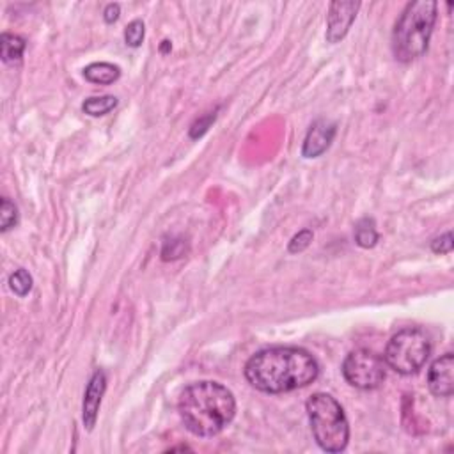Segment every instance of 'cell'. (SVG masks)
Here are the masks:
<instances>
[{"instance_id":"6da1fadb","label":"cell","mask_w":454,"mask_h":454,"mask_svg":"<svg viewBox=\"0 0 454 454\" xmlns=\"http://www.w3.org/2000/svg\"><path fill=\"white\" fill-rule=\"evenodd\" d=\"M320 366L309 351L295 347H277L257 351L245 364V378L254 389L282 394L310 385Z\"/></svg>"},{"instance_id":"7a4b0ae2","label":"cell","mask_w":454,"mask_h":454,"mask_svg":"<svg viewBox=\"0 0 454 454\" xmlns=\"http://www.w3.org/2000/svg\"><path fill=\"white\" fill-rule=\"evenodd\" d=\"M185 428L197 436H215L231 424L236 414V400L219 382H195L183 390L177 403Z\"/></svg>"},{"instance_id":"3957f363","label":"cell","mask_w":454,"mask_h":454,"mask_svg":"<svg viewBox=\"0 0 454 454\" xmlns=\"http://www.w3.org/2000/svg\"><path fill=\"white\" fill-rule=\"evenodd\" d=\"M436 8L433 0H417L404 8L392 30V52L397 61L412 62L426 54L436 22Z\"/></svg>"},{"instance_id":"277c9868","label":"cell","mask_w":454,"mask_h":454,"mask_svg":"<svg viewBox=\"0 0 454 454\" xmlns=\"http://www.w3.org/2000/svg\"><path fill=\"white\" fill-rule=\"evenodd\" d=\"M310 431L325 453H341L350 440V426L343 407L325 392H316L307 400Z\"/></svg>"},{"instance_id":"5b68a950","label":"cell","mask_w":454,"mask_h":454,"mask_svg":"<svg viewBox=\"0 0 454 454\" xmlns=\"http://www.w3.org/2000/svg\"><path fill=\"white\" fill-rule=\"evenodd\" d=\"M431 355V341L421 328H403L390 337L385 348L387 368L397 375H414L428 362Z\"/></svg>"},{"instance_id":"8992f818","label":"cell","mask_w":454,"mask_h":454,"mask_svg":"<svg viewBox=\"0 0 454 454\" xmlns=\"http://www.w3.org/2000/svg\"><path fill=\"white\" fill-rule=\"evenodd\" d=\"M343 376L355 389H378L387 376V364L375 351L355 350L344 359Z\"/></svg>"},{"instance_id":"52a82bcc","label":"cell","mask_w":454,"mask_h":454,"mask_svg":"<svg viewBox=\"0 0 454 454\" xmlns=\"http://www.w3.org/2000/svg\"><path fill=\"white\" fill-rule=\"evenodd\" d=\"M361 2H332L327 15V41L339 43L354 25Z\"/></svg>"},{"instance_id":"ba28073f","label":"cell","mask_w":454,"mask_h":454,"mask_svg":"<svg viewBox=\"0 0 454 454\" xmlns=\"http://www.w3.org/2000/svg\"><path fill=\"white\" fill-rule=\"evenodd\" d=\"M454 355L446 354L436 359L428 371V387L433 396L450 397L454 392Z\"/></svg>"},{"instance_id":"9c48e42d","label":"cell","mask_w":454,"mask_h":454,"mask_svg":"<svg viewBox=\"0 0 454 454\" xmlns=\"http://www.w3.org/2000/svg\"><path fill=\"white\" fill-rule=\"evenodd\" d=\"M335 134H337L335 123L327 120L314 121V123L310 124L309 132H307L305 141H303L302 155L305 156V158H318V156H321L330 148Z\"/></svg>"},{"instance_id":"30bf717a","label":"cell","mask_w":454,"mask_h":454,"mask_svg":"<svg viewBox=\"0 0 454 454\" xmlns=\"http://www.w3.org/2000/svg\"><path fill=\"white\" fill-rule=\"evenodd\" d=\"M105 390H107V376L101 369H98L93 375V378L89 380V385H87L86 396H83V426L87 429H93L94 424L98 421V412H100L101 397H103Z\"/></svg>"},{"instance_id":"8fae6325","label":"cell","mask_w":454,"mask_h":454,"mask_svg":"<svg viewBox=\"0 0 454 454\" xmlns=\"http://www.w3.org/2000/svg\"><path fill=\"white\" fill-rule=\"evenodd\" d=\"M83 76L93 83L110 86V83L120 80L121 68L116 64H110V62H93V64H89L83 69Z\"/></svg>"},{"instance_id":"7c38bea8","label":"cell","mask_w":454,"mask_h":454,"mask_svg":"<svg viewBox=\"0 0 454 454\" xmlns=\"http://www.w3.org/2000/svg\"><path fill=\"white\" fill-rule=\"evenodd\" d=\"M25 40L22 36H16V34H2L0 37V55H2V61L11 64V62H16L22 59L23 52H25Z\"/></svg>"},{"instance_id":"4fadbf2b","label":"cell","mask_w":454,"mask_h":454,"mask_svg":"<svg viewBox=\"0 0 454 454\" xmlns=\"http://www.w3.org/2000/svg\"><path fill=\"white\" fill-rule=\"evenodd\" d=\"M117 107V98L110 96V94H105V96H93L89 100L83 101L82 110L86 112L87 116L93 117H100L108 114L110 110Z\"/></svg>"},{"instance_id":"5bb4252c","label":"cell","mask_w":454,"mask_h":454,"mask_svg":"<svg viewBox=\"0 0 454 454\" xmlns=\"http://www.w3.org/2000/svg\"><path fill=\"white\" fill-rule=\"evenodd\" d=\"M355 242L362 249H373L378 242V231H376L375 220L373 219H362L355 226Z\"/></svg>"},{"instance_id":"9a60e30c","label":"cell","mask_w":454,"mask_h":454,"mask_svg":"<svg viewBox=\"0 0 454 454\" xmlns=\"http://www.w3.org/2000/svg\"><path fill=\"white\" fill-rule=\"evenodd\" d=\"M9 288H11V291L15 295L27 296L30 293V289H33V277H30L29 272L20 268V270H16L9 277Z\"/></svg>"},{"instance_id":"2e32d148","label":"cell","mask_w":454,"mask_h":454,"mask_svg":"<svg viewBox=\"0 0 454 454\" xmlns=\"http://www.w3.org/2000/svg\"><path fill=\"white\" fill-rule=\"evenodd\" d=\"M16 223H18V209L8 197H4L2 204H0V229H2V233H6Z\"/></svg>"},{"instance_id":"e0dca14e","label":"cell","mask_w":454,"mask_h":454,"mask_svg":"<svg viewBox=\"0 0 454 454\" xmlns=\"http://www.w3.org/2000/svg\"><path fill=\"white\" fill-rule=\"evenodd\" d=\"M144 22L142 20H134L132 23H128L127 29H124V41H127L128 47L139 48L144 41Z\"/></svg>"},{"instance_id":"ac0fdd59","label":"cell","mask_w":454,"mask_h":454,"mask_svg":"<svg viewBox=\"0 0 454 454\" xmlns=\"http://www.w3.org/2000/svg\"><path fill=\"white\" fill-rule=\"evenodd\" d=\"M187 242L181 238H173V240H167V242H163V247H162V260L163 261H174V260H180V257L185 256V252H187Z\"/></svg>"},{"instance_id":"d6986e66","label":"cell","mask_w":454,"mask_h":454,"mask_svg":"<svg viewBox=\"0 0 454 454\" xmlns=\"http://www.w3.org/2000/svg\"><path fill=\"white\" fill-rule=\"evenodd\" d=\"M314 235L310 229H303V231H300L298 235H295L291 238V242H289V247L288 250L291 254H298V252H303V250L307 249V247L310 245V242H313Z\"/></svg>"},{"instance_id":"ffe728a7","label":"cell","mask_w":454,"mask_h":454,"mask_svg":"<svg viewBox=\"0 0 454 454\" xmlns=\"http://www.w3.org/2000/svg\"><path fill=\"white\" fill-rule=\"evenodd\" d=\"M215 117H216V112H208V114H206L204 117H199V120L195 121L194 124H192L190 137L192 139L202 137V135H204L206 132H208V128L211 127V123L215 121Z\"/></svg>"},{"instance_id":"44dd1931","label":"cell","mask_w":454,"mask_h":454,"mask_svg":"<svg viewBox=\"0 0 454 454\" xmlns=\"http://www.w3.org/2000/svg\"><path fill=\"white\" fill-rule=\"evenodd\" d=\"M431 250L435 254H449L450 250H453V235H450V233H446V235L433 240Z\"/></svg>"},{"instance_id":"7402d4cb","label":"cell","mask_w":454,"mask_h":454,"mask_svg":"<svg viewBox=\"0 0 454 454\" xmlns=\"http://www.w3.org/2000/svg\"><path fill=\"white\" fill-rule=\"evenodd\" d=\"M120 15H121L120 4H108L107 8H105V11H103V18H105V22H107V23L117 22Z\"/></svg>"},{"instance_id":"603a6c76","label":"cell","mask_w":454,"mask_h":454,"mask_svg":"<svg viewBox=\"0 0 454 454\" xmlns=\"http://www.w3.org/2000/svg\"><path fill=\"white\" fill-rule=\"evenodd\" d=\"M167 50H170V43H169V41H163V45H162V52H163V54H165Z\"/></svg>"}]
</instances>
